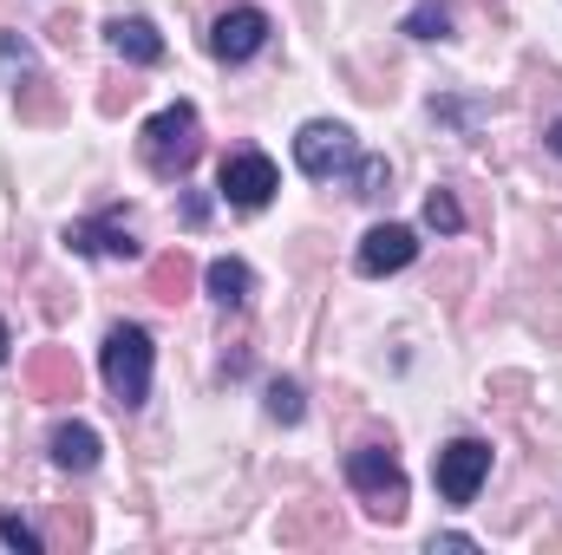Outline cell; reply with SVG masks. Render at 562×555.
<instances>
[{"instance_id":"6da1fadb","label":"cell","mask_w":562,"mask_h":555,"mask_svg":"<svg viewBox=\"0 0 562 555\" xmlns=\"http://www.w3.org/2000/svg\"><path fill=\"white\" fill-rule=\"evenodd\" d=\"M150 360H157V347H150V333L144 327H112L105 333V353H99V373H105V386H112V399L125 406V412H138L144 399H150Z\"/></svg>"},{"instance_id":"7a4b0ae2","label":"cell","mask_w":562,"mask_h":555,"mask_svg":"<svg viewBox=\"0 0 562 555\" xmlns=\"http://www.w3.org/2000/svg\"><path fill=\"white\" fill-rule=\"evenodd\" d=\"M203 157V125H196V105H170L144 125V163L157 177H183L190 163Z\"/></svg>"},{"instance_id":"3957f363","label":"cell","mask_w":562,"mask_h":555,"mask_svg":"<svg viewBox=\"0 0 562 555\" xmlns=\"http://www.w3.org/2000/svg\"><path fill=\"white\" fill-rule=\"evenodd\" d=\"M347 484L367 497L373 517H386V523L406 517V471H400V457H393L386 444H360V451L347 457Z\"/></svg>"},{"instance_id":"277c9868","label":"cell","mask_w":562,"mask_h":555,"mask_svg":"<svg viewBox=\"0 0 562 555\" xmlns=\"http://www.w3.org/2000/svg\"><path fill=\"white\" fill-rule=\"evenodd\" d=\"M353 157H360V144H353L347 125H334V118H314V125H301V138H294V163H301L314 183L347 177V170H353Z\"/></svg>"},{"instance_id":"5b68a950","label":"cell","mask_w":562,"mask_h":555,"mask_svg":"<svg viewBox=\"0 0 562 555\" xmlns=\"http://www.w3.org/2000/svg\"><path fill=\"white\" fill-rule=\"evenodd\" d=\"M484 477H491V444L484 438H451L431 464V484H438L445 503H471L484 490Z\"/></svg>"},{"instance_id":"8992f818","label":"cell","mask_w":562,"mask_h":555,"mask_svg":"<svg viewBox=\"0 0 562 555\" xmlns=\"http://www.w3.org/2000/svg\"><path fill=\"white\" fill-rule=\"evenodd\" d=\"M216 190H223L236 209H262V203L281 190V177H276V163H269L262 150H229L223 170H216Z\"/></svg>"},{"instance_id":"52a82bcc","label":"cell","mask_w":562,"mask_h":555,"mask_svg":"<svg viewBox=\"0 0 562 555\" xmlns=\"http://www.w3.org/2000/svg\"><path fill=\"white\" fill-rule=\"evenodd\" d=\"M413 256H419V236L406 229V223H380V229H367L360 236V256H353V269L360 275H400V269H413Z\"/></svg>"},{"instance_id":"ba28073f","label":"cell","mask_w":562,"mask_h":555,"mask_svg":"<svg viewBox=\"0 0 562 555\" xmlns=\"http://www.w3.org/2000/svg\"><path fill=\"white\" fill-rule=\"evenodd\" d=\"M262 46H269V13H262V7H236V13H223V20L210 26V53L229 59V66L256 59Z\"/></svg>"},{"instance_id":"9c48e42d","label":"cell","mask_w":562,"mask_h":555,"mask_svg":"<svg viewBox=\"0 0 562 555\" xmlns=\"http://www.w3.org/2000/svg\"><path fill=\"white\" fill-rule=\"evenodd\" d=\"M66 249L72 256H119V262H132L138 256V236L119 216H105V223H72L66 229Z\"/></svg>"},{"instance_id":"30bf717a","label":"cell","mask_w":562,"mask_h":555,"mask_svg":"<svg viewBox=\"0 0 562 555\" xmlns=\"http://www.w3.org/2000/svg\"><path fill=\"white\" fill-rule=\"evenodd\" d=\"M105 46H112L119 59H132V66H157V59H164V33H157L144 13H119V20L105 26Z\"/></svg>"},{"instance_id":"8fae6325","label":"cell","mask_w":562,"mask_h":555,"mask_svg":"<svg viewBox=\"0 0 562 555\" xmlns=\"http://www.w3.org/2000/svg\"><path fill=\"white\" fill-rule=\"evenodd\" d=\"M53 464L59 471H92L99 464V431L92 424H53Z\"/></svg>"},{"instance_id":"7c38bea8","label":"cell","mask_w":562,"mask_h":555,"mask_svg":"<svg viewBox=\"0 0 562 555\" xmlns=\"http://www.w3.org/2000/svg\"><path fill=\"white\" fill-rule=\"evenodd\" d=\"M203 287H210L223 307H249V294H256V275H249V262H236V256H216V262L203 269Z\"/></svg>"},{"instance_id":"4fadbf2b","label":"cell","mask_w":562,"mask_h":555,"mask_svg":"<svg viewBox=\"0 0 562 555\" xmlns=\"http://www.w3.org/2000/svg\"><path fill=\"white\" fill-rule=\"evenodd\" d=\"M425 223H431L438 236H458V229H464V209H458V196H451V190H431V196H425Z\"/></svg>"},{"instance_id":"5bb4252c","label":"cell","mask_w":562,"mask_h":555,"mask_svg":"<svg viewBox=\"0 0 562 555\" xmlns=\"http://www.w3.org/2000/svg\"><path fill=\"white\" fill-rule=\"evenodd\" d=\"M406 33H413V39H445V33H451V13H445L438 0H425V7L406 13Z\"/></svg>"},{"instance_id":"9a60e30c","label":"cell","mask_w":562,"mask_h":555,"mask_svg":"<svg viewBox=\"0 0 562 555\" xmlns=\"http://www.w3.org/2000/svg\"><path fill=\"white\" fill-rule=\"evenodd\" d=\"M353 196H386V157H353Z\"/></svg>"},{"instance_id":"2e32d148","label":"cell","mask_w":562,"mask_h":555,"mask_svg":"<svg viewBox=\"0 0 562 555\" xmlns=\"http://www.w3.org/2000/svg\"><path fill=\"white\" fill-rule=\"evenodd\" d=\"M269 418H281V424L301 418V386H294V380H276V386H269Z\"/></svg>"},{"instance_id":"e0dca14e","label":"cell","mask_w":562,"mask_h":555,"mask_svg":"<svg viewBox=\"0 0 562 555\" xmlns=\"http://www.w3.org/2000/svg\"><path fill=\"white\" fill-rule=\"evenodd\" d=\"M0 543H7V550H26V555H40V536H33V530H26L20 517H0Z\"/></svg>"},{"instance_id":"ac0fdd59","label":"cell","mask_w":562,"mask_h":555,"mask_svg":"<svg viewBox=\"0 0 562 555\" xmlns=\"http://www.w3.org/2000/svg\"><path fill=\"white\" fill-rule=\"evenodd\" d=\"M0 66H7V72H13V66L26 72V66H33V53H26V46H20V39L7 33V39H0Z\"/></svg>"},{"instance_id":"d6986e66","label":"cell","mask_w":562,"mask_h":555,"mask_svg":"<svg viewBox=\"0 0 562 555\" xmlns=\"http://www.w3.org/2000/svg\"><path fill=\"white\" fill-rule=\"evenodd\" d=\"M550 150H557V157H562V118H557V125H550Z\"/></svg>"},{"instance_id":"ffe728a7","label":"cell","mask_w":562,"mask_h":555,"mask_svg":"<svg viewBox=\"0 0 562 555\" xmlns=\"http://www.w3.org/2000/svg\"><path fill=\"white\" fill-rule=\"evenodd\" d=\"M7 353H13V340H7V320H0V360H7Z\"/></svg>"}]
</instances>
